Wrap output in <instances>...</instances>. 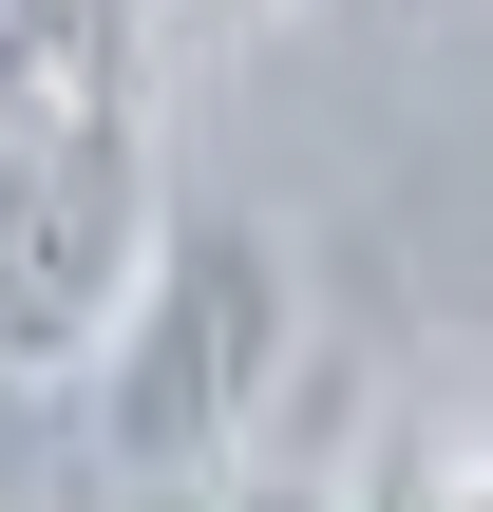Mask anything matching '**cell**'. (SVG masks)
I'll list each match as a JSON object with an SVG mask.
<instances>
[{"label": "cell", "mask_w": 493, "mask_h": 512, "mask_svg": "<svg viewBox=\"0 0 493 512\" xmlns=\"http://www.w3.org/2000/svg\"><path fill=\"white\" fill-rule=\"evenodd\" d=\"M285 361H304V285L247 209H171L114 361H95V456L114 475H228L266 418H285Z\"/></svg>", "instance_id": "6da1fadb"}, {"label": "cell", "mask_w": 493, "mask_h": 512, "mask_svg": "<svg viewBox=\"0 0 493 512\" xmlns=\"http://www.w3.org/2000/svg\"><path fill=\"white\" fill-rule=\"evenodd\" d=\"M171 209L152 152H0V361L19 380H95L133 285H152Z\"/></svg>", "instance_id": "7a4b0ae2"}, {"label": "cell", "mask_w": 493, "mask_h": 512, "mask_svg": "<svg viewBox=\"0 0 493 512\" xmlns=\"http://www.w3.org/2000/svg\"><path fill=\"white\" fill-rule=\"evenodd\" d=\"M171 0H0V152H152Z\"/></svg>", "instance_id": "3957f363"}, {"label": "cell", "mask_w": 493, "mask_h": 512, "mask_svg": "<svg viewBox=\"0 0 493 512\" xmlns=\"http://www.w3.org/2000/svg\"><path fill=\"white\" fill-rule=\"evenodd\" d=\"M342 512H437V437H399V456H380V475H361Z\"/></svg>", "instance_id": "277c9868"}, {"label": "cell", "mask_w": 493, "mask_h": 512, "mask_svg": "<svg viewBox=\"0 0 493 512\" xmlns=\"http://www.w3.org/2000/svg\"><path fill=\"white\" fill-rule=\"evenodd\" d=\"M209 512H323V494H304V475H228Z\"/></svg>", "instance_id": "5b68a950"}]
</instances>
